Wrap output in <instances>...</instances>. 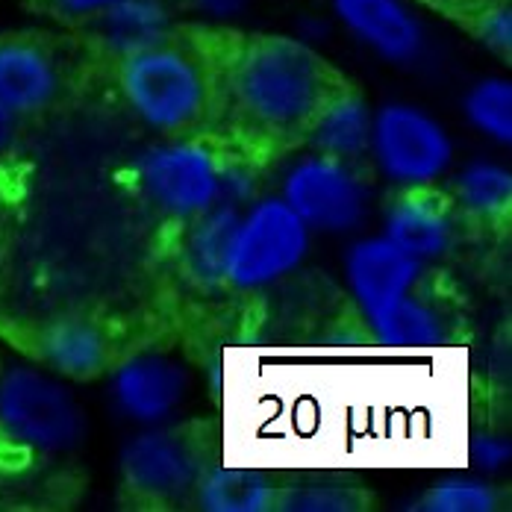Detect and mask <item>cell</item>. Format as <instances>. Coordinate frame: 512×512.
Instances as JSON below:
<instances>
[{"label":"cell","mask_w":512,"mask_h":512,"mask_svg":"<svg viewBox=\"0 0 512 512\" xmlns=\"http://www.w3.org/2000/svg\"><path fill=\"white\" fill-rule=\"evenodd\" d=\"M354 80L309 45L277 33H239L218 133L256 171L307 148L324 112Z\"/></svg>","instance_id":"obj_1"},{"label":"cell","mask_w":512,"mask_h":512,"mask_svg":"<svg viewBox=\"0 0 512 512\" xmlns=\"http://www.w3.org/2000/svg\"><path fill=\"white\" fill-rule=\"evenodd\" d=\"M236 27L183 21L109 56L106 74L130 109L165 139L215 130L239 45Z\"/></svg>","instance_id":"obj_2"},{"label":"cell","mask_w":512,"mask_h":512,"mask_svg":"<svg viewBox=\"0 0 512 512\" xmlns=\"http://www.w3.org/2000/svg\"><path fill=\"white\" fill-rule=\"evenodd\" d=\"M109 56L86 30L0 33V109L21 124L59 112L106 74Z\"/></svg>","instance_id":"obj_3"},{"label":"cell","mask_w":512,"mask_h":512,"mask_svg":"<svg viewBox=\"0 0 512 512\" xmlns=\"http://www.w3.org/2000/svg\"><path fill=\"white\" fill-rule=\"evenodd\" d=\"M0 336L33 362L71 380H95L145 351L142 333L118 315L98 309H59L27 318H0Z\"/></svg>","instance_id":"obj_4"},{"label":"cell","mask_w":512,"mask_h":512,"mask_svg":"<svg viewBox=\"0 0 512 512\" xmlns=\"http://www.w3.org/2000/svg\"><path fill=\"white\" fill-rule=\"evenodd\" d=\"M245 171H256L245 154L218 130H206L168 139L151 151L136 171V183L156 215L177 227L224 204L230 183Z\"/></svg>","instance_id":"obj_5"},{"label":"cell","mask_w":512,"mask_h":512,"mask_svg":"<svg viewBox=\"0 0 512 512\" xmlns=\"http://www.w3.org/2000/svg\"><path fill=\"white\" fill-rule=\"evenodd\" d=\"M83 436L74 398L33 368L0 362V471L48 465Z\"/></svg>","instance_id":"obj_6"},{"label":"cell","mask_w":512,"mask_h":512,"mask_svg":"<svg viewBox=\"0 0 512 512\" xmlns=\"http://www.w3.org/2000/svg\"><path fill=\"white\" fill-rule=\"evenodd\" d=\"M215 427L186 421L139 436L121 462V501L130 510H174L195 501L198 483L215 465Z\"/></svg>","instance_id":"obj_7"},{"label":"cell","mask_w":512,"mask_h":512,"mask_svg":"<svg viewBox=\"0 0 512 512\" xmlns=\"http://www.w3.org/2000/svg\"><path fill=\"white\" fill-rule=\"evenodd\" d=\"M309 248V227L286 201H262L239 218L221 289L254 292L289 274Z\"/></svg>","instance_id":"obj_8"},{"label":"cell","mask_w":512,"mask_h":512,"mask_svg":"<svg viewBox=\"0 0 512 512\" xmlns=\"http://www.w3.org/2000/svg\"><path fill=\"white\" fill-rule=\"evenodd\" d=\"M283 201L298 212L309 230L342 233L365 212V186L351 162L315 154L292 168Z\"/></svg>","instance_id":"obj_9"},{"label":"cell","mask_w":512,"mask_h":512,"mask_svg":"<svg viewBox=\"0 0 512 512\" xmlns=\"http://www.w3.org/2000/svg\"><path fill=\"white\" fill-rule=\"evenodd\" d=\"M374 151L383 171L404 186L433 183L451 162L445 130L412 106H386L371 127Z\"/></svg>","instance_id":"obj_10"},{"label":"cell","mask_w":512,"mask_h":512,"mask_svg":"<svg viewBox=\"0 0 512 512\" xmlns=\"http://www.w3.org/2000/svg\"><path fill=\"white\" fill-rule=\"evenodd\" d=\"M468 233L457 201L433 183L404 186L386 206V239L415 262L448 256Z\"/></svg>","instance_id":"obj_11"},{"label":"cell","mask_w":512,"mask_h":512,"mask_svg":"<svg viewBox=\"0 0 512 512\" xmlns=\"http://www.w3.org/2000/svg\"><path fill=\"white\" fill-rule=\"evenodd\" d=\"M183 392L186 374L174 362L151 354L148 348L115 368V398L121 410L139 421L165 418L180 404Z\"/></svg>","instance_id":"obj_12"},{"label":"cell","mask_w":512,"mask_h":512,"mask_svg":"<svg viewBox=\"0 0 512 512\" xmlns=\"http://www.w3.org/2000/svg\"><path fill=\"white\" fill-rule=\"evenodd\" d=\"M418 274H421V262L404 254L386 236L359 242L348 256V280L365 312L412 292Z\"/></svg>","instance_id":"obj_13"},{"label":"cell","mask_w":512,"mask_h":512,"mask_svg":"<svg viewBox=\"0 0 512 512\" xmlns=\"http://www.w3.org/2000/svg\"><path fill=\"white\" fill-rule=\"evenodd\" d=\"M236 224H239V215L233 209H224V204H218L186 224H177L180 262L198 286H221Z\"/></svg>","instance_id":"obj_14"},{"label":"cell","mask_w":512,"mask_h":512,"mask_svg":"<svg viewBox=\"0 0 512 512\" xmlns=\"http://www.w3.org/2000/svg\"><path fill=\"white\" fill-rule=\"evenodd\" d=\"M342 21L383 56L407 59L418 48V30L398 0H336Z\"/></svg>","instance_id":"obj_15"},{"label":"cell","mask_w":512,"mask_h":512,"mask_svg":"<svg viewBox=\"0 0 512 512\" xmlns=\"http://www.w3.org/2000/svg\"><path fill=\"white\" fill-rule=\"evenodd\" d=\"M462 221L468 230L480 233H504L512 218V180L510 171L498 165H474L462 174L457 192Z\"/></svg>","instance_id":"obj_16"},{"label":"cell","mask_w":512,"mask_h":512,"mask_svg":"<svg viewBox=\"0 0 512 512\" xmlns=\"http://www.w3.org/2000/svg\"><path fill=\"white\" fill-rule=\"evenodd\" d=\"M374 339L389 351H430L442 342V321L412 292L365 312Z\"/></svg>","instance_id":"obj_17"},{"label":"cell","mask_w":512,"mask_h":512,"mask_svg":"<svg viewBox=\"0 0 512 512\" xmlns=\"http://www.w3.org/2000/svg\"><path fill=\"white\" fill-rule=\"evenodd\" d=\"M368 136H371L368 109H365L359 86L354 83L339 101L324 112V118L318 121V127L309 136L307 148H318V154L354 162L365 151Z\"/></svg>","instance_id":"obj_18"},{"label":"cell","mask_w":512,"mask_h":512,"mask_svg":"<svg viewBox=\"0 0 512 512\" xmlns=\"http://www.w3.org/2000/svg\"><path fill=\"white\" fill-rule=\"evenodd\" d=\"M274 489L268 483H259L254 477H242L236 471H224L212 465L198 483L195 501L204 510L224 512H265L274 507Z\"/></svg>","instance_id":"obj_19"},{"label":"cell","mask_w":512,"mask_h":512,"mask_svg":"<svg viewBox=\"0 0 512 512\" xmlns=\"http://www.w3.org/2000/svg\"><path fill=\"white\" fill-rule=\"evenodd\" d=\"M510 492L486 483H448L424 492L412 510L418 512H495L507 510Z\"/></svg>","instance_id":"obj_20"},{"label":"cell","mask_w":512,"mask_h":512,"mask_svg":"<svg viewBox=\"0 0 512 512\" xmlns=\"http://www.w3.org/2000/svg\"><path fill=\"white\" fill-rule=\"evenodd\" d=\"M133 3H151V0H21L27 12L65 30H89L106 15Z\"/></svg>","instance_id":"obj_21"},{"label":"cell","mask_w":512,"mask_h":512,"mask_svg":"<svg viewBox=\"0 0 512 512\" xmlns=\"http://www.w3.org/2000/svg\"><path fill=\"white\" fill-rule=\"evenodd\" d=\"M468 115L471 121L495 136L498 142L512 139V89L504 80H486L468 95Z\"/></svg>","instance_id":"obj_22"},{"label":"cell","mask_w":512,"mask_h":512,"mask_svg":"<svg viewBox=\"0 0 512 512\" xmlns=\"http://www.w3.org/2000/svg\"><path fill=\"white\" fill-rule=\"evenodd\" d=\"M457 27L498 59L512 62V0H492L483 9L471 12L468 18H462Z\"/></svg>","instance_id":"obj_23"},{"label":"cell","mask_w":512,"mask_h":512,"mask_svg":"<svg viewBox=\"0 0 512 512\" xmlns=\"http://www.w3.org/2000/svg\"><path fill=\"white\" fill-rule=\"evenodd\" d=\"M374 498L362 489L277 486L271 510H368Z\"/></svg>","instance_id":"obj_24"},{"label":"cell","mask_w":512,"mask_h":512,"mask_svg":"<svg viewBox=\"0 0 512 512\" xmlns=\"http://www.w3.org/2000/svg\"><path fill=\"white\" fill-rule=\"evenodd\" d=\"M24 127L6 109H0V215L12 206V192L21 189V159H24Z\"/></svg>","instance_id":"obj_25"},{"label":"cell","mask_w":512,"mask_h":512,"mask_svg":"<svg viewBox=\"0 0 512 512\" xmlns=\"http://www.w3.org/2000/svg\"><path fill=\"white\" fill-rule=\"evenodd\" d=\"M418 3L427 6V9H433V12H439V15L448 18L451 24H460L462 18H468L471 12L483 9V6L492 3V0H418Z\"/></svg>","instance_id":"obj_26"}]
</instances>
